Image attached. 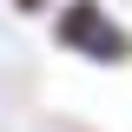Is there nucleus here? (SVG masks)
<instances>
[{"instance_id":"1","label":"nucleus","mask_w":132,"mask_h":132,"mask_svg":"<svg viewBox=\"0 0 132 132\" xmlns=\"http://www.w3.org/2000/svg\"><path fill=\"white\" fill-rule=\"evenodd\" d=\"M60 40H66L73 53H93V60H126V53H132V46H126V27H112L93 0H79V7L60 13Z\"/></svg>"},{"instance_id":"2","label":"nucleus","mask_w":132,"mask_h":132,"mask_svg":"<svg viewBox=\"0 0 132 132\" xmlns=\"http://www.w3.org/2000/svg\"><path fill=\"white\" fill-rule=\"evenodd\" d=\"M13 7H40V0H13Z\"/></svg>"}]
</instances>
